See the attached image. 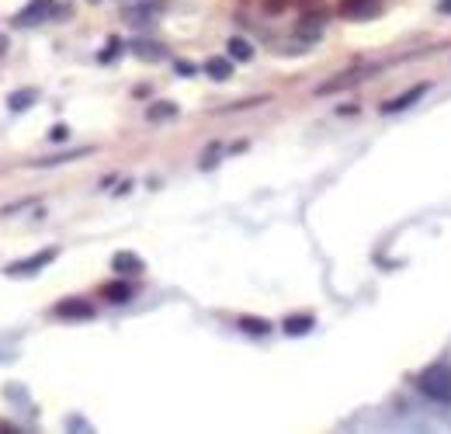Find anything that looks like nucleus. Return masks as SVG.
<instances>
[{"mask_svg":"<svg viewBox=\"0 0 451 434\" xmlns=\"http://www.w3.org/2000/svg\"><path fill=\"white\" fill-rule=\"evenodd\" d=\"M420 393L434 403H451V368L448 365H434L420 375Z\"/></svg>","mask_w":451,"mask_h":434,"instance_id":"1","label":"nucleus"},{"mask_svg":"<svg viewBox=\"0 0 451 434\" xmlns=\"http://www.w3.org/2000/svg\"><path fill=\"white\" fill-rule=\"evenodd\" d=\"M56 257H60V247H45V250H38V254H32V257H25V261L8 264V267H4V275H8V278H28V275H38V271H42L45 264H52Z\"/></svg>","mask_w":451,"mask_h":434,"instance_id":"2","label":"nucleus"},{"mask_svg":"<svg viewBox=\"0 0 451 434\" xmlns=\"http://www.w3.org/2000/svg\"><path fill=\"white\" fill-rule=\"evenodd\" d=\"M375 73V67H354V70H344V73H337V77H330L326 84H319L316 87V94L323 97V94H337V91H348V87H358L361 80H368Z\"/></svg>","mask_w":451,"mask_h":434,"instance_id":"3","label":"nucleus"},{"mask_svg":"<svg viewBox=\"0 0 451 434\" xmlns=\"http://www.w3.org/2000/svg\"><path fill=\"white\" fill-rule=\"evenodd\" d=\"M323 32H326V14L323 11H306L299 21H295V38L299 42H319L323 38Z\"/></svg>","mask_w":451,"mask_h":434,"instance_id":"4","label":"nucleus"},{"mask_svg":"<svg viewBox=\"0 0 451 434\" xmlns=\"http://www.w3.org/2000/svg\"><path fill=\"white\" fill-rule=\"evenodd\" d=\"M427 91H430V84H417V87H410L406 94H400V97L385 101V104L378 108V112H382V115H400V112H406V108H413V104H417Z\"/></svg>","mask_w":451,"mask_h":434,"instance_id":"5","label":"nucleus"},{"mask_svg":"<svg viewBox=\"0 0 451 434\" xmlns=\"http://www.w3.org/2000/svg\"><path fill=\"white\" fill-rule=\"evenodd\" d=\"M341 11H344L348 21H371V18L382 14V4L378 0H344Z\"/></svg>","mask_w":451,"mask_h":434,"instance_id":"6","label":"nucleus"},{"mask_svg":"<svg viewBox=\"0 0 451 434\" xmlns=\"http://www.w3.org/2000/svg\"><path fill=\"white\" fill-rule=\"evenodd\" d=\"M49 11H52V0H28L25 11L14 18V25H18V28L38 25V21H45V18H49Z\"/></svg>","mask_w":451,"mask_h":434,"instance_id":"7","label":"nucleus"},{"mask_svg":"<svg viewBox=\"0 0 451 434\" xmlns=\"http://www.w3.org/2000/svg\"><path fill=\"white\" fill-rule=\"evenodd\" d=\"M56 316H63V320H90L94 306L87 299H63V302H56Z\"/></svg>","mask_w":451,"mask_h":434,"instance_id":"8","label":"nucleus"},{"mask_svg":"<svg viewBox=\"0 0 451 434\" xmlns=\"http://www.w3.org/2000/svg\"><path fill=\"white\" fill-rule=\"evenodd\" d=\"M129 49H132V56H139L143 63H156V60H163V56H167V49H163V45H156V42H149V38H132V42H129Z\"/></svg>","mask_w":451,"mask_h":434,"instance_id":"9","label":"nucleus"},{"mask_svg":"<svg viewBox=\"0 0 451 434\" xmlns=\"http://www.w3.org/2000/svg\"><path fill=\"white\" fill-rule=\"evenodd\" d=\"M111 267H115L119 275H139V271H143V257L132 254V250H119L115 257H111Z\"/></svg>","mask_w":451,"mask_h":434,"instance_id":"10","label":"nucleus"},{"mask_svg":"<svg viewBox=\"0 0 451 434\" xmlns=\"http://www.w3.org/2000/svg\"><path fill=\"white\" fill-rule=\"evenodd\" d=\"M226 52H230L233 63H250V60H254V45H250L243 35H233L230 42H226Z\"/></svg>","mask_w":451,"mask_h":434,"instance_id":"11","label":"nucleus"},{"mask_svg":"<svg viewBox=\"0 0 451 434\" xmlns=\"http://www.w3.org/2000/svg\"><path fill=\"white\" fill-rule=\"evenodd\" d=\"M313 327H316V320H313L309 313H299V316H289V320H285V327H281V330H285L289 337H306Z\"/></svg>","mask_w":451,"mask_h":434,"instance_id":"12","label":"nucleus"},{"mask_svg":"<svg viewBox=\"0 0 451 434\" xmlns=\"http://www.w3.org/2000/svg\"><path fill=\"white\" fill-rule=\"evenodd\" d=\"M35 101H38V91L35 87H21V91H14L8 97V108H11V112H28Z\"/></svg>","mask_w":451,"mask_h":434,"instance_id":"13","label":"nucleus"},{"mask_svg":"<svg viewBox=\"0 0 451 434\" xmlns=\"http://www.w3.org/2000/svg\"><path fill=\"white\" fill-rule=\"evenodd\" d=\"M205 73H208L212 80H219V84L230 80V77H233V60H208V63H205Z\"/></svg>","mask_w":451,"mask_h":434,"instance_id":"14","label":"nucleus"},{"mask_svg":"<svg viewBox=\"0 0 451 434\" xmlns=\"http://www.w3.org/2000/svg\"><path fill=\"white\" fill-rule=\"evenodd\" d=\"M101 292H104L108 302H129V299H132V285H125V282H111V285H104Z\"/></svg>","mask_w":451,"mask_h":434,"instance_id":"15","label":"nucleus"},{"mask_svg":"<svg viewBox=\"0 0 451 434\" xmlns=\"http://www.w3.org/2000/svg\"><path fill=\"white\" fill-rule=\"evenodd\" d=\"M146 119H149V122H167V119H178V104H167V101H160V104H153L149 112H146Z\"/></svg>","mask_w":451,"mask_h":434,"instance_id":"16","label":"nucleus"},{"mask_svg":"<svg viewBox=\"0 0 451 434\" xmlns=\"http://www.w3.org/2000/svg\"><path fill=\"white\" fill-rule=\"evenodd\" d=\"M240 330L243 334H250V337H264L271 327H267V320H257V316H243L240 320Z\"/></svg>","mask_w":451,"mask_h":434,"instance_id":"17","label":"nucleus"},{"mask_svg":"<svg viewBox=\"0 0 451 434\" xmlns=\"http://www.w3.org/2000/svg\"><path fill=\"white\" fill-rule=\"evenodd\" d=\"M90 149L84 146V149H70V153H56V156H45V160H38L42 167H52V164H63V160H77V156H87Z\"/></svg>","mask_w":451,"mask_h":434,"instance_id":"18","label":"nucleus"},{"mask_svg":"<svg viewBox=\"0 0 451 434\" xmlns=\"http://www.w3.org/2000/svg\"><path fill=\"white\" fill-rule=\"evenodd\" d=\"M119 49H122V38H111V45L101 52V63H111V60L119 56Z\"/></svg>","mask_w":451,"mask_h":434,"instance_id":"19","label":"nucleus"},{"mask_svg":"<svg viewBox=\"0 0 451 434\" xmlns=\"http://www.w3.org/2000/svg\"><path fill=\"white\" fill-rule=\"evenodd\" d=\"M205 153H208V156H202V171H208V167H215V160H219V146H208Z\"/></svg>","mask_w":451,"mask_h":434,"instance_id":"20","label":"nucleus"},{"mask_svg":"<svg viewBox=\"0 0 451 434\" xmlns=\"http://www.w3.org/2000/svg\"><path fill=\"white\" fill-rule=\"evenodd\" d=\"M289 8V0H264V11L267 14H278V11H285Z\"/></svg>","mask_w":451,"mask_h":434,"instance_id":"21","label":"nucleus"},{"mask_svg":"<svg viewBox=\"0 0 451 434\" xmlns=\"http://www.w3.org/2000/svg\"><path fill=\"white\" fill-rule=\"evenodd\" d=\"M66 136H70V129H66V125H56V129L49 132V139H52V143H63Z\"/></svg>","mask_w":451,"mask_h":434,"instance_id":"22","label":"nucleus"},{"mask_svg":"<svg viewBox=\"0 0 451 434\" xmlns=\"http://www.w3.org/2000/svg\"><path fill=\"white\" fill-rule=\"evenodd\" d=\"M174 70H178V77H195V73H198V70H195L191 63H178Z\"/></svg>","mask_w":451,"mask_h":434,"instance_id":"23","label":"nucleus"},{"mask_svg":"<svg viewBox=\"0 0 451 434\" xmlns=\"http://www.w3.org/2000/svg\"><path fill=\"white\" fill-rule=\"evenodd\" d=\"M437 14H448V18H451V0H437Z\"/></svg>","mask_w":451,"mask_h":434,"instance_id":"24","label":"nucleus"},{"mask_svg":"<svg viewBox=\"0 0 451 434\" xmlns=\"http://www.w3.org/2000/svg\"><path fill=\"white\" fill-rule=\"evenodd\" d=\"M4 49H8V38H4V35H0V52H4Z\"/></svg>","mask_w":451,"mask_h":434,"instance_id":"25","label":"nucleus"}]
</instances>
